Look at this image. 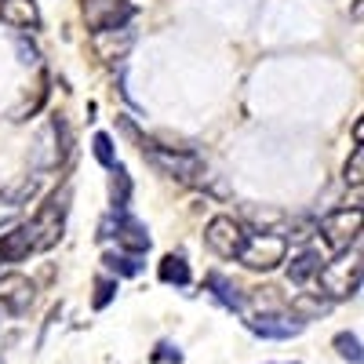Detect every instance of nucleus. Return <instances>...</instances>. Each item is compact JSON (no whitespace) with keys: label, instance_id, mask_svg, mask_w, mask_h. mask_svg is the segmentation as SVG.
<instances>
[{"label":"nucleus","instance_id":"nucleus-1","mask_svg":"<svg viewBox=\"0 0 364 364\" xmlns=\"http://www.w3.org/2000/svg\"><path fill=\"white\" fill-rule=\"evenodd\" d=\"M70 200H73V190L63 186V190H55L33 219L26 223L29 230V240H33V252H48L55 248L58 240H63V230H66V215H70Z\"/></svg>","mask_w":364,"mask_h":364},{"label":"nucleus","instance_id":"nucleus-2","mask_svg":"<svg viewBox=\"0 0 364 364\" xmlns=\"http://www.w3.org/2000/svg\"><path fill=\"white\" fill-rule=\"evenodd\" d=\"M360 269H364V262H360V245H353V248H346V252H336V259L324 262L321 273H317V277H321V295L331 299V302L353 299L357 288H360Z\"/></svg>","mask_w":364,"mask_h":364},{"label":"nucleus","instance_id":"nucleus-3","mask_svg":"<svg viewBox=\"0 0 364 364\" xmlns=\"http://www.w3.org/2000/svg\"><path fill=\"white\" fill-rule=\"evenodd\" d=\"M146 161L154 164L161 175L175 178V182H200L204 175V161L190 149H171V146H157V142H142Z\"/></svg>","mask_w":364,"mask_h":364},{"label":"nucleus","instance_id":"nucleus-4","mask_svg":"<svg viewBox=\"0 0 364 364\" xmlns=\"http://www.w3.org/2000/svg\"><path fill=\"white\" fill-rule=\"evenodd\" d=\"M317 233L324 237V245L331 252H346L353 245H360V208H336L321 219Z\"/></svg>","mask_w":364,"mask_h":364},{"label":"nucleus","instance_id":"nucleus-5","mask_svg":"<svg viewBox=\"0 0 364 364\" xmlns=\"http://www.w3.org/2000/svg\"><path fill=\"white\" fill-rule=\"evenodd\" d=\"M288 255V240L277 237V233H252L245 240V248L237 252V259L245 262L248 269L255 273H266V269H277Z\"/></svg>","mask_w":364,"mask_h":364},{"label":"nucleus","instance_id":"nucleus-6","mask_svg":"<svg viewBox=\"0 0 364 364\" xmlns=\"http://www.w3.org/2000/svg\"><path fill=\"white\" fill-rule=\"evenodd\" d=\"M245 240H248V230L233 215H215L204 226V245L223 259H237V252L245 248Z\"/></svg>","mask_w":364,"mask_h":364},{"label":"nucleus","instance_id":"nucleus-7","mask_svg":"<svg viewBox=\"0 0 364 364\" xmlns=\"http://www.w3.org/2000/svg\"><path fill=\"white\" fill-rule=\"evenodd\" d=\"M99 230H102L99 237H117V245L124 248V252H132V255H142V252L149 248V233H146V226H142L139 219H132L124 208H117Z\"/></svg>","mask_w":364,"mask_h":364},{"label":"nucleus","instance_id":"nucleus-8","mask_svg":"<svg viewBox=\"0 0 364 364\" xmlns=\"http://www.w3.org/2000/svg\"><path fill=\"white\" fill-rule=\"evenodd\" d=\"M80 11H84L87 29H117V26H128L135 18L132 0H84Z\"/></svg>","mask_w":364,"mask_h":364},{"label":"nucleus","instance_id":"nucleus-9","mask_svg":"<svg viewBox=\"0 0 364 364\" xmlns=\"http://www.w3.org/2000/svg\"><path fill=\"white\" fill-rule=\"evenodd\" d=\"M132 48H135V33L128 26L95 29V33H91V51H95V58H102V63H120Z\"/></svg>","mask_w":364,"mask_h":364},{"label":"nucleus","instance_id":"nucleus-10","mask_svg":"<svg viewBox=\"0 0 364 364\" xmlns=\"http://www.w3.org/2000/svg\"><path fill=\"white\" fill-rule=\"evenodd\" d=\"M33 281L22 277V273H0V306H4L8 314H26L29 306H33Z\"/></svg>","mask_w":364,"mask_h":364},{"label":"nucleus","instance_id":"nucleus-11","mask_svg":"<svg viewBox=\"0 0 364 364\" xmlns=\"http://www.w3.org/2000/svg\"><path fill=\"white\" fill-rule=\"evenodd\" d=\"M248 328L255 331V336H262V339H291V336L302 331V321L284 317V314H259V317L248 321Z\"/></svg>","mask_w":364,"mask_h":364},{"label":"nucleus","instance_id":"nucleus-12","mask_svg":"<svg viewBox=\"0 0 364 364\" xmlns=\"http://www.w3.org/2000/svg\"><path fill=\"white\" fill-rule=\"evenodd\" d=\"M0 22L15 29H37L41 26L37 0H0Z\"/></svg>","mask_w":364,"mask_h":364},{"label":"nucleus","instance_id":"nucleus-13","mask_svg":"<svg viewBox=\"0 0 364 364\" xmlns=\"http://www.w3.org/2000/svg\"><path fill=\"white\" fill-rule=\"evenodd\" d=\"M29 252H33V240H29L26 226H11L0 233V259L4 262H22V259H29Z\"/></svg>","mask_w":364,"mask_h":364},{"label":"nucleus","instance_id":"nucleus-14","mask_svg":"<svg viewBox=\"0 0 364 364\" xmlns=\"http://www.w3.org/2000/svg\"><path fill=\"white\" fill-rule=\"evenodd\" d=\"M288 310H291V317L302 321V324H306V321H321V317L331 310V299H324L321 291H302V295L291 299Z\"/></svg>","mask_w":364,"mask_h":364},{"label":"nucleus","instance_id":"nucleus-15","mask_svg":"<svg viewBox=\"0 0 364 364\" xmlns=\"http://www.w3.org/2000/svg\"><path fill=\"white\" fill-rule=\"evenodd\" d=\"M321 266H324L321 252H314V248L299 252V255L288 262V281H291V284H306L310 277H317V273H321Z\"/></svg>","mask_w":364,"mask_h":364},{"label":"nucleus","instance_id":"nucleus-16","mask_svg":"<svg viewBox=\"0 0 364 364\" xmlns=\"http://www.w3.org/2000/svg\"><path fill=\"white\" fill-rule=\"evenodd\" d=\"M208 288H211V295H215L226 310H245V295L237 291V284L230 281V277H223V273H208Z\"/></svg>","mask_w":364,"mask_h":364},{"label":"nucleus","instance_id":"nucleus-17","mask_svg":"<svg viewBox=\"0 0 364 364\" xmlns=\"http://www.w3.org/2000/svg\"><path fill=\"white\" fill-rule=\"evenodd\" d=\"M109 171H113L109 175V200H113V208H128V200H132V175H128V168L113 164Z\"/></svg>","mask_w":364,"mask_h":364},{"label":"nucleus","instance_id":"nucleus-18","mask_svg":"<svg viewBox=\"0 0 364 364\" xmlns=\"http://www.w3.org/2000/svg\"><path fill=\"white\" fill-rule=\"evenodd\" d=\"M102 262H106V269L117 273V277H139L142 273V259L132 255V252H106Z\"/></svg>","mask_w":364,"mask_h":364},{"label":"nucleus","instance_id":"nucleus-19","mask_svg":"<svg viewBox=\"0 0 364 364\" xmlns=\"http://www.w3.org/2000/svg\"><path fill=\"white\" fill-rule=\"evenodd\" d=\"M157 273H161V281L164 284H190V266H186V259L182 255H164L161 259V266H157Z\"/></svg>","mask_w":364,"mask_h":364},{"label":"nucleus","instance_id":"nucleus-20","mask_svg":"<svg viewBox=\"0 0 364 364\" xmlns=\"http://www.w3.org/2000/svg\"><path fill=\"white\" fill-rule=\"evenodd\" d=\"M37 193V178L33 175H22L15 186H8V190H0V200H8V204H15V208H22L29 197Z\"/></svg>","mask_w":364,"mask_h":364},{"label":"nucleus","instance_id":"nucleus-21","mask_svg":"<svg viewBox=\"0 0 364 364\" xmlns=\"http://www.w3.org/2000/svg\"><path fill=\"white\" fill-rule=\"evenodd\" d=\"M336 350H339V357L350 360V364H360V360H364V353H360V339L353 336V331H339V336H336Z\"/></svg>","mask_w":364,"mask_h":364},{"label":"nucleus","instance_id":"nucleus-22","mask_svg":"<svg viewBox=\"0 0 364 364\" xmlns=\"http://www.w3.org/2000/svg\"><path fill=\"white\" fill-rule=\"evenodd\" d=\"M343 178H346V186L360 190V182H364V149L360 146H353V154H350V161L343 168Z\"/></svg>","mask_w":364,"mask_h":364},{"label":"nucleus","instance_id":"nucleus-23","mask_svg":"<svg viewBox=\"0 0 364 364\" xmlns=\"http://www.w3.org/2000/svg\"><path fill=\"white\" fill-rule=\"evenodd\" d=\"M91 154H95V161H99L102 168H113V164H117V154H113V139H109L106 132H99L95 139H91Z\"/></svg>","mask_w":364,"mask_h":364},{"label":"nucleus","instance_id":"nucleus-24","mask_svg":"<svg viewBox=\"0 0 364 364\" xmlns=\"http://www.w3.org/2000/svg\"><path fill=\"white\" fill-rule=\"evenodd\" d=\"M113 295H117V281H113V277H99V281H95V299H91V306L106 310L109 302H113Z\"/></svg>","mask_w":364,"mask_h":364},{"label":"nucleus","instance_id":"nucleus-25","mask_svg":"<svg viewBox=\"0 0 364 364\" xmlns=\"http://www.w3.org/2000/svg\"><path fill=\"white\" fill-rule=\"evenodd\" d=\"M51 128H55V139H58V157H70V149H73V132L63 117H55L51 120Z\"/></svg>","mask_w":364,"mask_h":364},{"label":"nucleus","instance_id":"nucleus-26","mask_svg":"<svg viewBox=\"0 0 364 364\" xmlns=\"http://www.w3.org/2000/svg\"><path fill=\"white\" fill-rule=\"evenodd\" d=\"M18 55H22L26 66H37V63H41V51H37L33 44H26V41H18Z\"/></svg>","mask_w":364,"mask_h":364},{"label":"nucleus","instance_id":"nucleus-27","mask_svg":"<svg viewBox=\"0 0 364 364\" xmlns=\"http://www.w3.org/2000/svg\"><path fill=\"white\" fill-rule=\"evenodd\" d=\"M154 360H175V364H178V360H182V353H178L171 343H161V346H157V353H154Z\"/></svg>","mask_w":364,"mask_h":364},{"label":"nucleus","instance_id":"nucleus-28","mask_svg":"<svg viewBox=\"0 0 364 364\" xmlns=\"http://www.w3.org/2000/svg\"><path fill=\"white\" fill-rule=\"evenodd\" d=\"M15 215H18V208L8 204V200H0V230H4L8 223H15Z\"/></svg>","mask_w":364,"mask_h":364},{"label":"nucleus","instance_id":"nucleus-29","mask_svg":"<svg viewBox=\"0 0 364 364\" xmlns=\"http://www.w3.org/2000/svg\"><path fill=\"white\" fill-rule=\"evenodd\" d=\"M291 364H295V360H291Z\"/></svg>","mask_w":364,"mask_h":364}]
</instances>
